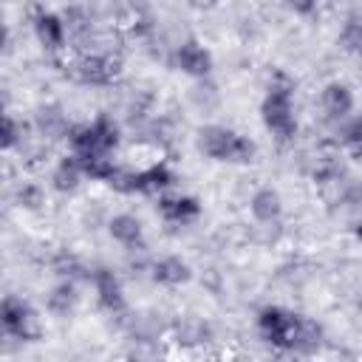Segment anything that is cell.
Masks as SVG:
<instances>
[{
  "label": "cell",
  "instance_id": "cell-5",
  "mask_svg": "<svg viewBox=\"0 0 362 362\" xmlns=\"http://www.w3.org/2000/svg\"><path fill=\"white\" fill-rule=\"evenodd\" d=\"M175 184V173L167 161H153L147 167H119L116 175L110 178V189L122 192V195H147V198H161L173 189Z\"/></svg>",
  "mask_w": 362,
  "mask_h": 362
},
{
  "label": "cell",
  "instance_id": "cell-1",
  "mask_svg": "<svg viewBox=\"0 0 362 362\" xmlns=\"http://www.w3.org/2000/svg\"><path fill=\"white\" fill-rule=\"evenodd\" d=\"M255 331L269 345L272 351L280 354H297V356H311L322 345V325L288 305L269 303L255 314Z\"/></svg>",
  "mask_w": 362,
  "mask_h": 362
},
{
  "label": "cell",
  "instance_id": "cell-22",
  "mask_svg": "<svg viewBox=\"0 0 362 362\" xmlns=\"http://www.w3.org/2000/svg\"><path fill=\"white\" fill-rule=\"evenodd\" d=\"M339 144L354 161H362V113H354L339 127Z\"/></svg>",
  "mask_w": 362,
  "mask_h": 362
},
{
  "label": "cell",
  "instance_id": "cell-10",
  "mask_svg": "<svg viewBox=\"0 0 362 362\" xmlns=\"http://www.w3.org/2000/svg\"><path fill=\"white\" fill-rule=\"evenodd\" d=\"M31 31H34V40L40 42V48L48 51V54H59L71 42L62 11H54V8H45V6L31 8Z\"/></svg>",
  "mask_w": 362,
  "mask_h": 362
},
{
  "label": "cell",
  "instance_id": "cell-8",
  "mask_svg": "<svg viewBox=\"0 0 362 362\" xmlns=\"http://www.w3.org/2000/svg\"><path fill=\"white\" fill-rule=\"evenodd\" d=\"M170 65L173 71H178L181 76L189 79H206L215 68V57L209 51V45L198 37H187L178 45H173L170 51Z\"/></svg>",
  "mask_w": 362,
  "mask_h": 362
},
{
  "label": "cell",
  "instance_id": "cell-16",
  "mask_svg": "<svg viewBox=\"0 0 362 362\" xmlns=\"http://www.w3.org/2000/svg\"><path fill=\"white\" fill-rule=\"evenodd\" d=\"M51 189L59 192V195H74L88 178H85V170H82V161L74 156V153H62L54 167H51Z\"/></svg>",
  "mask_w": 362,
  "mask_h": 362
},
{
  "label": "cell",
  "instance_id": "cell-23",
  "mask_svg": "<svg viewBox=\"0 0 362 362\" xmlns=\"http://www.w3.org/2000/svg\"><path fill=\"white\" fill-rule=\"evenodd\" d=\"M339 175H342V161H339V156H317V161H314V167H311V181L314 184H334V181H339Z\"/></svg>",
  "mask_w": 362,
  "mask_h": 362
},
{
  "label": "cell",
  "instance_id": "cell-18",
  "mask_svg": "<svg viewBox=\"0 0 362 362\" xmlns=\"http://www.w3.org/2000/svg\"><path fill=\"white\" fill-rule=\"evenodd\" d=\"M34 127H37V133H40L42 139H65V141H68V133H71L74 124L68 122V116L62 113V107L45 105V107L37 110Z\"/></svg>",
  "mask_w": 362,
  "mask_h": 362
},
{
  "label": "cell",
  "instance_id": "cell-7",
  "mask_svg": "<svg viewBox=\"0 0 362 362\" xmlns=\"http://www.w3.org/2000/svg\"><path fill=\"white\" fill-rule=\"evenodd\" d=\"M122 74V57L113 48H93L85 54H76L71 62V76L82 85H110Z\"/></svg>",
  "mask_w": 362,
  "mask_h": 362
},
{
  "label": "cell",
  "instance_id": "cell-11",
  "mask_svg": "<svg viewBox=\"0 0 362 362\" xmlns=\"http://www.w3.org/2000/svg\"><path fill=\"white\" fill-rule=\"evenodd\" d=\"M90 286H93V297H96V305L110 314V317H119L127 311V291H124V283L122 277L110 269V266H96L93 274H90Z\"/></svg>",
  "mask_w": 362,
  "mask_h": 362
},
{
  "label": "cell",
  "instance_id": "cell-24",
  "mask_svg": "<svg viewBox=\"0 0 362 362\" xmlns=\"http://www.w3.org/2000/svg\"><path fill=\"white\" fill-rule=\"evenodd\" d=\"M14 201H17L20 209L37 212V209L45 206V189H42L40 184H34V181H23V184L17 187V192H14Z\"/></svg>",
  "mask_w": 362,
  "mask_h": 362
},
{
  "label": "cell",
  "instance_id": "cell-9",
  "mask_svg": "<svg viewBox=\"0 0 362 362\" xmlns=\"http://www.w3.org/2000/svg\"><path fill=\"white\" fill-rule=\"evenodd\" d=\"M354 107H356V96H354V88L342 79H331L320 88L317 93V110H320V119L331 127H342L351 116H354Z\"/></svg>",
  "mask_w": 362,
  "mask_h": 362
},
{
  "label": "cell",
  "instance_id": "cell-26",
  "mask_svg": "<svg viewBox=\"0 0 362 362\" xmlns=\"http://www.w3.org/2000/svg\"><path fill=\"white\" fill-rule=\"evenodd\" d=\"M351 238L356 240V246H362V218L351 223Z\"/></svg>",
  "mask_w": 362,
  "mask_h": 362
},
{
  "label": "cell",
  "instance_id": "cell-25",
  "mask_svg": "<svg viewBox=\"0 0 362 362\" xmlns=\"http://www.w3.org/2000/svg\"><path fill=\"white\" fill-rule=\"evenodd\" d=\"M288 8H291L294 14H317V11H320L317 3H291Z\"/></svg>",
  "mask_w": 362,
  "mask_h": 362
},
{
  "label": "cell",
  "instance_id": "cell-27",
  "mask_svg": "<svg viewBox=\"0 0 362 362\" xmlns=\"http://www.w3.org/2000/svg\"><path fill=\"white\" fill-rule=\"evenodd\" d=\"M124 362H139V359H124Z\"/></svg>",
  "mask_w": 362,
  "mask_h": 362
},
{
  "label": "cell",
  "instance_id": "cell-21",
  "mask_svg": "<svg viewBox=\"0 0 362 362\" xmlns=\"http://www.w3.org/2000/svg\"><path fill=\"white\" fill-rule=\"evenodd\" d=\"M25 133H28V127H25L23 119H17L14 113H3V124H0V147H3V153H14L17 147H23Z\"/></svg>",
  "mask_w": 362,
  "mask_h": 362
},
{
  "label": "cell",
  "instance_id": "cell-2",
  "mask_svg": "<svg viewBox=\"0 0 362 362\" xmlns=\"http://www.w3.org/2000/svg\"><path fill=\"white\" fill-rule=\"evenodd\" d=\"M260 124L277 144H291L300 136V116H297V82L288 71L274 68L266 79L263 99H260Z\"/></svg>",
  "mask_w": 362,
  "mask_h": 362
},
{
  "label": "cell",
  "instance_id": "cell-15",
  "mask_svg": "<svg viewBox=\"0 0 362 362\" xmlns=\"http://www.w3.org/2000/svg\"><path fill=\"white\" fill-rule=\"evenodd\" d=\"M283 212H286V201H283L280 189L263 184V187H257V189L249 195V215H252L255 223H260V226H274V223H280Z\"/></svg>",
  "mask_w": 362,
  "mask_h": 362
},
{
  "label": "cell",
  "instance_id": "cell-3",
  "mask_svg": "<svg viewBox=\"0 0 362 362\" xmlns=\"http://www.w3.org/2000/svg\"><path fill=\"white\" fill-rule=\"evenodd\" d=\"M195 147L215 164L246 167L257 158V144L232 124H201L195 133Z\"/></svg>",
  "mask_w": 362,
  "mask_h": 362
},
{
  "label": "cell",
  "instance_id": "cell-4",
  "mask_svg": "<svg viewBox=\"0 0 362 362\" xmlns=\"http://www.w3.org/2000/svg\"><path fill=\"white\" fill-rule=\"evenodd\" d=\"M122 147V124L99 110L93 119L79 122L71 127L68 133V153L88 158V156H116V150Z\"/></svg>",
  "mask_w": 362,
  "mask_h": 362
},
{
  "label": "cell",
  "instance_id": "cell-6",
  "mask_svg": "<svg viewBox=\"0 0 362 362\" xmlns=\"http://www.w3.org/2000/svg\"><path fill=\"white\" fill-rule=\"evenodd\" d=\"M0 325H3V334L23 342V345H31V342H40L42 334H45V325H42V317L40 311L20 294H6L0 300Z\"/></svg>",
  "mask_w": 362,
  "mask_h": 362
},
{
  "label": "cell",
  "instance_id": "cell-17",
  "mask_svg": "<svg viewBox=\"0 0 362 362\" xmlns=\"http://www.w3.org/2000/svg\"><path fill=\"white\" fill-rule=\"evenodd\" d=\"M79 305V283L57 280L45 294V311L57 320H68Z\"/></svg>",
  "mask_w": 362,
  "mask_h": 362
},
{
  "label": "cell",
  "instance_id": "cell-13",
  "mask_svg": "<svg viewBox=\"0 0 362 362\" xmlns=\"http://www.w3.org/2000/svg\"><path fill=\"white\" fill-rule=\"evenodd\" d=\"M107 235L113 243H119L124 252H144L147 249V232L139 215L133 212H116L107 218Z\"/></svg>",
  "mask_w": 362,
  "mask_h": 362
},
{
  "label": "cell",
  "instance_id": "cell-20",
  "mask_svg": "<svg viewBox=\"0 0 362 362\" xmlns=\"http://www.w3.org/2000/svg\"><path fill=\"white\" fill-rule=\"evenodd\" d=\"M337 45L362 62V14H348L339 25V34H337Z\"/></svg>",
  "mask_w": 362,
  "mask_h": 362
},
{
  "label": "cell",
  "instance_id": "cell-12",
  "mask_svg": "<svg viewBox=\"0 0 362 362\" xmlns=\"http://www.w3.org/2000/svg\"><path fill=\"white\" fill-rule=\"evenodd\" d=\"M201 212H204L201 198L189 192H167L156 198V215L170 226H189L201 218Z\"/></svg>",
  "mask_w": 362,
  "mask_h": 362
},
{
  "label": "cell",
  "instance_id": "cell-19",
  "mask_svg": "<svg viewBox=\"0 0 362 362\" xmlns=\"http://www.w3.org/2000/svg\"><path fill=\"white\" fill-rule=\"evenodd\" d=\"M51 269H54V274L59 280H74V283H79L85 277L90 280V274H93V269H85L82 257L76 252H71V249H59L54 255V260H51Z\"/></svg>",
  "mask_w": 362,
  "mask_h": 362
},
{
  "label": "cell",
  "instance_id": "cell-14",
  "mask_svg": "<svg viewBox=\"0 0 362 362\" xmlns=\"http://www.w3.org/2000/svg\"><path fill=\"white\" fill-rule=\"evenodd\" d=\"M147 272H150V280L161 288H181L192 280V266L181 255H158L147 266Z\"/></svg>",
  "mask_w": 362,
  "mask_h": 362
}]
</instances>
